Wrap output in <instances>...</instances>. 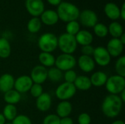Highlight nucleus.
<instances>
[{"label":"nucleus","instance_id":"obj_1","mask_svg":"<svg viewBox=\"0 0 125 124\" xmlns=\"http://www.w3.org/2000/svg\"><path fill=\"white\" fill-rule=\"evenodd\" d=\"M122 105L123 102L119 95L109 94L103 99L101 109L102 112L106 117L114 118L120 114Z\"/></svg>","mask_w":125,"mask_h":124},{"label":"nucleus","instance_id":"obj_2","mask_svg":"<svg viewBox=\"0 0 125 124\" xmlns=\"http://www.w3.org/2000/svg\"><path fill=\"white\" fill-rule=\"evenodd\" d=\"M56 12L59 19L64 23L77 20L80 15L79 8L75 4L68 1H62L57 6Z\"/></svg>","mask_w":125,"mask_h":124},{"label":"nucleus","instance_id":"obj_3","mask_svg":"<svg viewBox=\"0 0 125 124\" xmlns=\"http://www.w3.org/2000/svg\"><path fill=\"white\" fill-rule=\"evenodd\" d=\"M37 45L42 52L51 53L58 48V37L51 32L44 33L39 37Z\"/></svg>","mask_w":125,"mask_h":124},{"label":"nucleus","instance_id":"obj_4","mask_svg":"<svg viewBox=\"0 0 125 124\" xmlns=\"http://www.w3.org/2000/svg\"><path fill=\"white\" fill-rule=\"evenodd\" d=\"M77 42L75 36L63 33L58 37V48L63 53L73 54L77 49Z\"/></svg>","mask_w":125,"mask_h":124},{"label":"nucleus","instance_id":"obj_5","mask_svg":"<svg viewBox=\"0 0 125 124\" xmlns=\"http://www.w3.org/2000/svg\"><path fill=\"white\" fill-rule=\"evenodd\" d=\"M105 86L110 94L118 95L125 89V78L118 75H111L108 77Z\"/></svg>","mask_w":125,"mask_h":124},{"label":"nucleus","instance_id":"obj_6","mask_svg":"<svg viewBox=\"0 0 125 124\" xmlns=\"http://www.w3.org/2000/svg\"><path fill=\"white\" fill-rule=\"evenodd\" d=\"M77 64V61L73 54L62 53L55 60V67L61 71H67L73 69Z\"/></svg>","mask_w":125,"mask_h":124},{"label":"nucleus","instance_id":"obj_7","mask_svg":"<svg viewBox=\"0 0 125 124\" xmlns=\"http://www.w3.org/2000/svg\"><path fill=\"white\" fill-rule=\"evenodd\" d=\"M76 88L73 83H62L56 89L55 94L57 99L61 101H67L73 97L76 93Z\"/></svg>","mask_w":125,"mask_h":124},{"label":"nucleus","instance_id":"obj_8","mask_svg":"<svg viewBox=\"0 0 125 124\" xmlns=\"http://www.w3.org/2000/svg\"><path fill=\"white\" fill-rule=\"evenodd\" d=\"M92 56L95 64L100 67L108 66L111 60V56L108 53L107 49L103 46H98L97 48H94Z\"/></svg>","mask_w":125,"mask_h":124},{"label":"nucleus","instance_id":"obj_9","mask_svg":"<svg viewBox=\"0 0 125 124\" xmlns=\"http://www.w3.org/2000/svg\"><path fill=\"white\" fill-rule=\"evenodd\" d=\"M78 19L81 24L87 28H93L98 23V17L96 12L89 9L80 12Z\"/></svg>","mask_w":125,"mask_h":124},{"label":"nucleus","instance_id":"obj_10","mask_svg":"<svg viewBox=\"0 0 125 124\" xmlns=\"http://www.w3.org/2000/svg\"><path fill=\"white\" fill-rule=\"evenodd\" d=\"M25 7L32 17L40 16L45 10V4L42 0H26Z\"/></svg>","mask_w":125,"mask_h":124},{"label":"nucleus","instance_id":"obj_11","mask_svg":"<svg viewBox=\"0 0 125 124\" xmlns=\"http://www.w3.org/2000/svg\"><path fill=\"white\" fill-rule=\"evenodd\" d=\"M29 77L33 83L42 85L48 79V69L42 65H37L31 69Z\"/></svg>","mask_w":125,"mask_h":124},{"label":"nucleus","instance_id":"obj_12","mask_svg":"<svg viewBox=\"0 0 125 124\" xmlns=\"http://www.w3.org/2000/svg\"><path fill=\"white\" fill-rule=\"evenodd\" d=\"M33 82L29 75H21L15 80L14 89L20 94L29 91Z\"/></svg>","mask_w":125,"mask_h":124},{"label":"nucleus","instance_id":"obj_13","mask_svg":"<svg viewBox=\"0 0 125 124\" xmlns=\"http://www.w3.org/2000/svg\"><path fill=\"white\" fill-rule=\"evenodd\" d=\"M112 57H119L123 52L124 45L121 42L119 38H112L111 39L105 48Z\"/></svg>","mask_w":125,"mask_h":124},{"label":"nucleus","instance_id":"obj_14","mask_svg":"<svg viewBox=\"0 0 125 124\" xmlns=\"http://www.w3.org/2000/svg\"><path fill=\"white\" fill-rule=\"evenodd\" d=\"M77 63L81 70L86 73L92 72L95 68V62L92 56L81 55L78 58Z\"/></svg>","mask_w":125,"mask_h":124},{"label":"nucleus","instance_id":"obj_15","mask_svg":"<svg viewBox=\"0 0 125 124\" xmlns=\"http://www.w3.org/2000/svg\"><path fill=\"white\" fill-rule=\"evenodd\" d=\"M52 104V99L51 95L48 93L43 92L36 100V107L38 110L41 112L48 111Z\"/></svg>","mask_w":125,"mask_h":124},{"label":"nucleus","instance_id":"obj_16","mask_svg":"<svg viewBox=\"0 0 125 124\" xmlns=\"http://www.w3.org/2000/svg\"><path fill=\"white\" fill-rule=\"evenodd\" d=\"M40 17L42 23L46 26H53L59 20L56 11L53 10H45Z\"/></svg>","mask_w":125,"mask_h":124},{"label":"nucleus","instance_id":"obj_17","mask_svg":"<svg viewBox=\"0 0 125 124\" xmlns=\"http://www.w3.org/2000/svg\"><path fill=\"white\" fill-rule=\"evenodd\" d=\"M104 12L107 18L114 21L120 18V8L114 2H108L104 7Z\"/></svg>","mask_w":125,"mask_h":124},{"label":"nucleus","instance_id":"obj_18","mask_svg":"<svg viewBox=\"0 0 125 124\" xmlns=\"http://www.w3.org/2000/svg\"><path fill=\"white\" fill-rule=\"evenodd\" d=\"M15 78L14 77L8 73L3 74L0 76V91L6 93L14 88Z\"/></svg>","mask_w":125,"mask_h":124},{"label":"nucleus","instance_id":"obj_19","mask_svg":"<svg viewBox=\"0 0 125 124\" xmlns=\"http://www.w3.org/2000/svg\"><path fill=\"white\" fill-rule=\"evenodd\" d=\"M75 38L77 44L81 46L91 45L94 39L92 34L87 30H80L75 36Z\"/></svg>","mask_w":125,"mask_h":124},{"label":"nucleus","instance_id":"obj_20","mask_svg":"<svg viewBox=\"0 0 125 124\" xmlns=\"http://www.w3.org/2000/svg\"><path fill=\"white\" fill-rule=\"evenodd\" d=\"M73 110L72 104L68 101H61L56 107V115L60 118L69 117Z\"/></svg>","mask_w":125,"mask_h":124},{"label":"nucleus","instance_id":"obj_21","mask_svg":"<svg viewBox=\"0 0 125 124\" xmlns=\"http://www.w3.org/2000/svg\"><path fill=\"white\" fill-rule=\"evenodd\" d=\"M89 78L92 86L95 87H101L105 85L108 80V76L102 71H97L94 72Z\"/></svg>","mask_w":125,"mask_h":124},{"label":"nucleus","instance_id":"obj_22","mask_svg":"<svg viewBox=\"0 0 125 124\" xmlns=\"http://www.w3.org/2000/svg\"><path fill=\"white\" fill-rule=\"evenodd\" d=\"M73 85L75 86L76 90L78 89L80 91H88L92 86L90 78L85 75L78 76L73 83Z\"/></svg>","mask_w":125,"mask_h":124},{"label":"nucleus","instance_id":"obj_23","mask_svg":"<svg viewBox=\"0 0 125 124\" xmlns=\"http://www.w3.org/2000/svg\"><path fill=\"white\" fill-rule=\"evenodd\" d=\"M38 59L40 63L42 66L46 67H52L55 64V60L56 58L51 53H45V52H41L39 54Z\"/></svg>","mask_w":125,"mask_h":124},{"label":"nucleus","instance_id":"obj_24","mask_svg":"<svg viewBox=\"0 0 125 124\" xmlns=\"http://www.w3.org/2000/svg\"><path fill=\"white\" fill-rule=\"evenodd\" d=\"M21 94L15 91L14 88L4 94V100L7 105H15L21 101Z\"/></svg>","mask_w":125,"mask_h":124},{"label":"nucleus","instance_id":"obj_25","mask_svg":"<svg viewBox=\"0 0 125 124\" xmlns=\"http://www.w3.org/2000/svg\"><path fill=\"white\" fill-rule=\"evenodd\" d=\"M108 34H110L113 38H119L122 34H124V29L122 25L117 21H113L111 23L108 27Z\"/></svg>","mask_w":125,"mask_h":124},{"label":"nucleus","instance_id":"obj_26","mask_svg":"<svg viewBox=\"0 0 125 124\" xmlns=\"http://www.w3.org/2000/svg\"><path fill=\"white\" fill-rule=\"evenodd\" d=\"M48 79L52 83H59L63 79V72L56 67H52L48 70Z\"/></svg>","mask_w":125,"mask_h":124},{"label":"nucleus","instance_id":"obj_27","mask_svg":"<svg viewBox=\"0 0 125 124\" xmlns=\"http://www.w3.org/2000/svg\"><path fill=\"white\" fill-rule=\"evenodd\" d=\"M11 54V45L10 42L4 37L0 38V58H7Z\"/></svg>","mask_w":125,"mask_h":124},{"label":"nucleus","instance_id":"obj_28","mask_svg":"<svg viewBox=\"0 0 125 124\" xmlns=\"http://www.w3.org/2000/svg\"><path fill=\"white\" fill-rule=\"evenodd\" d=\"M42 27V22L39 17H32L27 23V29L31 34L37 33Z\"/></svg>","mask_w":125,"mask_h":124},{"label":"nucleus","instance_id":"obj_29","mask_svg":"<svg viewBox=\"0 0 125 124\" xmlns=\"http://www.w3.org/2000/svg\"><path fill=\"white\" fill-rule=\"evenodd\" d=\"M2 115H4L6 121H12L17 115V108L13 105H6L3 109Z\"/></svg>","mask_w":125,"mask_h":124},{"label":"nucleus","instance_id":"obj_30","mask_svg":"<svg viewBox=\"0 0 125 124\" xmlns=\"http://www.w3.org/2000/svg\"><path fill=\"white\" fill-rule=\"evenodd\" d=\"M93 31L94 34L100 38H104L108 34V26L102 23H97L94 27Z\"/></svg>","mask_w":125,"mask_h":124},{"label":"nucleus","instance_id":"obj_31","mask_svg":"<svg viewBox=\"0 0 125 124\" xmlns=\"http://www.w3.org/2000/svg\"><path fill=\"white\" fill-rule=\"evenodd\" d=\"M80 30V23L78 20H73L67 23L66 33L73 36H75Z\"/></svg>","mask_w":125,"mask_h":124},{"label":"nucleus","instance_id":"obj_32","mask_svg":"<svg viewBox=\"0 0 125 124\" xmlns=\"http://www.w3.org/2000/svg\"><path fill=\"white\" fill-rule=\"evenodd\" d=\"M115 70L116 75L125 77V56H119L115 64Z\"/></svg>","mask_w":125,"mask_h":124},{"label":"nucleus","instance_id":"obj_33","mask_svg":"<svg viewBox=\"0 0 125 124\" xmlns=\"http://www.w3.org/2000/svg\"><path fill=\"white\" fill-rule=\"evenodd\" d=\"M29 91H30L31 95L33 97L37 98L43 93V88H42V85L33 83V85L31 86V88L29 90Z\"/></svg>","mask_w":125,"mask_h":124},{"label":"nucleus","instance_id":"obj_34","mask_svg":"<svg viewBox=\"0 0 125 124\" xmlns=\"http://www.w3.org/2000/svg\"><path fill=\"white\" fill-rule=\"evenodd\" d=\"M78 77L76 72L73 70H67L66 72H64V73L63 74V78L64 79L66 83H73L76 79V77Z\"/></svg>","mask_w":125,"mask_h":124},{"label":"nucleus","instance_id":"obj_35","mask_svg":"<svg viewBox=\"0 0 125 124\" xmlns=\"http://www.w3.org/2000/svg\"><path fill=\"white\" fill-rule=\"evenodd\" d=\"M42 124H60V118L57 115L49 114L44 118Z\"/></svg>","mask_w":125,"mask_h":124},{"label":"nucleus","instance_id":"obj_36","mask_svg":"<svg viewBox=\"0 0 125 124\" xmlns=\"http://www.w3.org/2000/svg\"><path fill=\"white\" fill-rule=\"evenodd\" d=\"M11 123L12 124H32L31 119L26 115H17Z\"/></svg>","mask_w":125,"mask_h":124},{"label":"nucleus","instance_id":"obj_37","mask_svg":"<svg viewBox=\"0 0 125 124\" xmlns=\"http://www.w3.org/2000/svg\"><path fill=\"white\" fill-rule=\"evenodd\" d=\"M91 121V116L88 113H82L78 117V122L79 124H90Z\"/></svg>","mask_w":125,"mask_h":124},{"label":"nucleus","instance_id":"obj_38","mask_svg":"<svg viewBox=\"0 0 125 124\" xmlns=\"http://www.w3.org/2000/svg\"><path fill=\"white\" fill-rule=\"evenodd\" d=\"M94 50V48L92 45H84V46H82L81 48L82 55L87 56H92Z\"/></svg>","mask_w":125,"mask_h":124},{"label":"nucleus","instance_id":"obj_39","mask_svg":"<svg viewBox=\"0 0 125 124\" xmlns=\"http://www.w3.org/2000/svg\"><path fill=\"white\" fill-rule=\"evenodd\" d=\"M60 124H73V121L70 117L60 118Z\"/></svg>","mask_w":125,"mask_h":124},{"label":"nucleus","instance_id":"obj_40","mask_svg":"<svg viewBox=\"0 0 125 124\" xmlns=\"http://www.w3.org/2000/svg\"><path fill=\"white\" fill-rule=\"evenodd\" d=\"M120 18L123 20H125V3H123L122 7L120 8Z\"/></svg>","mask_w":125,"mask_h":124},{"label":"nucleus","instance_id":"obj_41","mask_svg":"<svg viewBox=\"0 0 125 124\" xmlns=\"http://www.w3.org/2000/svg\"><path fill=\"white\" fill-rule=\"evenodd\" d=\"M47 1L52 6H58L62 1V0H47Z\"/></svg>","mask_w":125,"mask_h":124},{"label":"nucleus","instance_id":"obj_42","mask_svg":"<svg viewBox=\"0 0 125 124\" xmlns=\"http://www.w3.org/2000/svg\"><path fill=\"white\" fill-rule=\"evenodd\" d=\"M121 99V100L122 101V102L124 103L125 102V89L124 91H122L120 94H119V96Z\"/></svg>","mask_w":125,"mask_h":124},{"label":"nucleus","instance_id":"obj_43","mask_svg":"<svg viewBox=\"0 0 125 124\" xmlns=\"http://www.w3.org/2000/svg\"><path fill=\"white\" fill-rule=\"evenodd\" d=\"M6 123V120L2 115V113H0V124H4Z\"/></svg>","mask_w":125,"mask_h":124},{"label":"nucleus","instance_id":"obj_44","mask_svg":"<svg viewBox=\"0 0 125 124\" xmlns=\"http://www.w3.org/2000/svg\"><path fill=\"white\" fill-rule=\"evenodd\" d=\"M119 40L121 41V42L125 45V34L124 33V34H122V35L119 38Z\"/></svg>","mask_w":125,"mask_h":124},{"label":"nucleus","instance_id":"obj_45","mask_svg":"<svg viewBox=\"0 0 125 124\" xmlns=\"http://www.w3.org/2000/svg\"><path fill=\"white\" fill-rule=\"evenodd\" d=\"M111 124H125V122L122 120H117V121H114Z\"/></svg>","mask_w":125,"mask_h":124},{"label":"nucleus","instance_id":"obj_46","mask_svg":"<svg viewBox=\"0 0 125 124\" xmlns=\"http://www.w3.org/2000/svg\"><path fill=\"white\" fill-rule=\"evenodd\" d=\"M4 124H12L11 122H8V123H5Z\"/></svg>","mask_w":125,"mask_h":124}]
</instances>
